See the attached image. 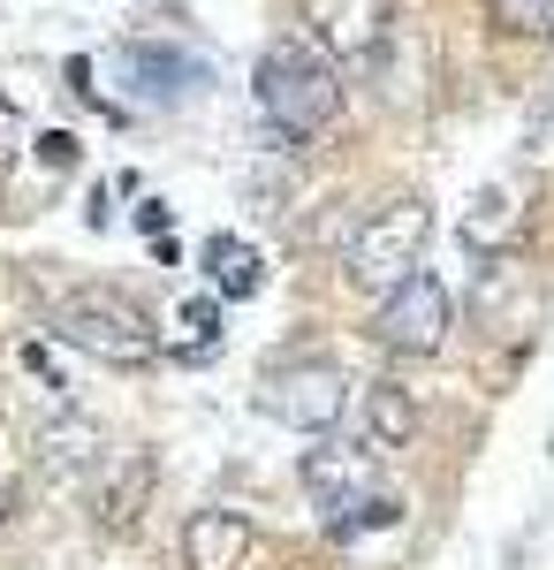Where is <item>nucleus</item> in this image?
Returning <instances> with one entry per match:
<instances>
[{"mask_svg": "<svg viewBox=\"0 0 554 570\" xmlns=\"http://www.w3.org/2000/svg\"><path fill=\"white\" fill-rule=\"evenodd\" d=\"M342 99H349V85H342V69L327 61V46L311 31L304 39H274L258 53V115L274 122V137H289V145L319 137L342 115Z\"/></svg>", "mask_w": 554, "mask_h": 570, "instance_id": "f257e3e1", "label": "nucleus"}, {"mask_svg": "<svg viewBox=\"0 0 554 570\" xmlns=\"http://www.w3.org/2000/svg\"><path fill=\"white\" fill-rule=\"evenodd\" d=\"M46 327H53V343L85 351L91 365H152V357H160L152 312L137 305L129 289H115V282H85V289H69V297H53Z\"/></svg>", "mask_w": 554, "mask_h": 570, "instance_id": "f03ea898", "label": "nucleus"}, {"mask_svg": "<svg viewBox=\"0 0 554 570\" xmlns=\"http://www.w3.org/2000/svg\"><path fill=\"white\" fill-rule=\"evenodd\" d=\"M426 236H433V214L426 198H395L380 206L373 220H357V236H349V252H342V274H349V289H365V297H395L410 274H426Z\"/></svg>", "mask_w": 554, "mask_h": 570, "instance_id": "7ed1b4c3", "label": "nucleus"}, {"mask_svg": "<svg viewBox=\"0 0 554 570\" xmlns=\"http://www.w3.org/2000/svg\"><path fill=\"white\" fill-rule=\"evenodd\" d=\"M258 411L297 426V434H335V419L349 411V381L327 357H297V365H266L258 381Z\"/></svg>", "mask_w": 554, "mask_h": 570, "instance_id": "20e7f679", "label": "nucleus"}, {"mask_svg": "<svg viewBox=\"0 0 554 570\" xmlns=\"http://www.w3.org/2000/svg\"><path fill=\"white\" fill-rule=\"evenodd\" d=\"M304 23H311V39L327 46V61L342 77H373L387 61V39H395L387 0H304Z\"/></svg>", "mask_w": 554, "mask_h": 570, "instance_id": "39448f33", "label": "nucleus"}, {"mask_svg": "<svg viewBox=\"0 0 554 570\" xmlns=\"http://www.w3.org/2000/svg\"><path fill=\"white\" fill-rule=\"evenodd\" d=\"M297 480H304V494L327 510V525H342V518H357V510L373 502L380 449H373V441H335V434H319L311 449H304Z\"/></svg>", "mask_w": 554, "mask_h": 570, "instance_id": "423d86ee", "label": "nucleus"}, {"mask_svg": "<svg viewBox=\"0 0 554 570\" xmlns=\"http://www.w3.org/2000/svg\"><path fill=\"white\" fill-rule=\"evenodd\" d=\"M380 335L395 357H433L448 343V282L441 274H410L395 297H380Z\"/></svg>", "mask_w": 554, "mask_h": 570, "instance_id": "0eeeda50", "label": "nucleus"}, {"mask_svg": "<svg viewBox=\"0 0 554 570\" xmlns=\"http://www.w3.org/2000/svg\"><path fill=\"white\" fill-rule=\"evenodd\" d=\"M122 69L137 77V91L152 99V107H175V99H198L206 91V61L190 53V46H168V39H129L122 46Z\"/></svg>", "mask_w": 554, "mask_h": 570, "instance_id": "6e6552de", "label": "nucleus"}, {"mask_svg": "<svg viewBox=\"0 0 554 570\" xmlns=\"http://www.w3.org/2000/svg\"><path fill=\"white\" fill-rule=\"evenodd\" d=\"M251 556V525L236 510H190L182 518V570H236Z\"/></svg>", "mask_w": 554, "mask_h": 570, "instance_id": "1a4fd4ad", "label": "nucleus"}, {"mask_svg": "<svg viewBox=\"0 0 554 570\" xmlns=\"http://www.w3.org/2000/svg\"><path fill=\"white\" fill-rule=\"evenodd\" d=\"M39 456H46V472H53V480H85L91 464L107 456V441H99V426H91L85 411H69V403H61V411L39 426Z\"/></svg>", "mask_w": 554, "mask_h": 570, "instance_id": "9d476101", "label": "nucleus"}, {"mask_svg": "<svg viewBox=\"0 0 554 570\" xmlns=\"http://www.w3.org/2000/svg\"><path fill=\"white\" fill-rule=\"evenodd\" d=\"M206 282H214L220 297H258V282H266V266H258V252L244 244V236H214L206 244Z\"/></svg>", "mask_w": 554, "mask_h": 570, "instance_id": "9b49d317", "label": "nucleus"}, {"mask_svg": "<svg viewBox=\"0 0 554 570\" xmlns=\"http://www.w3.org/2000/svg\"><path fill=\"white\" fill-rule=\"evenodd\" d=\"M410 434H418V403H410V389H395V381L365 389V441H373V449H403Z\"/></svg>", "mask_w": 554, "mask_h": 570, "instance_id": "f8f14e48", "label": "nucleus"}, {"mask_svg": "<svg viewBox=\"0 0 554 570\" xmlns=\"http://www.w3.org/2000/svg\"><path fill=\"white\" fill-rule=\"evenodd\" d=\"M145 494H152V456H122V487H107L99 525H107V532H129V525H137V510H145Z\"/></svg>", "mask_w": 554, "mask_h": 570, "instance_id": "ddd939ff", "label": "nucleus"}, {"mask_svg": "<svg viewBox=\"0 0 554 570\" xmlns=\"http://www.w3.org/2000/svg\"><path fill=\"white\" fill-rule=\"evenodd\" d=\"M510 228H516V206H510V190H486V198L471 206V220H464L471 252H494V244H502Z\"/></svg>", "mask_w": 554, "mask_h": 570, "instance_id": "4468645a", "label": "nucleus"}, {"mask_svg": "<svg viewBox=\"0 0 554 570\" xmlns=\"http://www.w3.org/2000/svg\"><path fill=\"white\" fill-rule=\"evenodd\" d=\"M502 31H524V39H547L554 31V0H486Z\"/></svg>", "mask_w": 554, "mask_h": 570, "instance_id": "2eb2a0df", "label": "nucleus"}, {"mask_svg": "<svg viewBox=\"0 0 554 570\" xmlns=\"http://www.w3.org/2000/svg\"><path fill=\"white\" fill-rule=\"evenodd\" d=\"M524 160H532V168H554V99H540V107L524 115Z\"/></svg>", "mask_w": 554, "mask_h": 570, "instance_id": "dca6fc26", "label": "nucleus"}, {"mask_svg": "<svg viewBox=\"0 0 554 570\" xmlns=\"http://www.w3.org/2000/svg\"><path fill=\"white\" fill-rule=\"evenodd\" d=\"M39 160L53 168V176H69V168H77V137H61V130L39 137Z\"/></svg>", "mask_w": 554, "mask_h": 570, "instance_id": "f3484780", "label": "nucleus"}, {"mask_svg": "<svg viewBox=\"0 0 554 570\" xmlns=\"http://www.w3.org/2000/svg\"><path fill=\"white\" fill-rule=\"evenodd\" d=\"M214 320H220V312L206 305V297H198V305L182 312V327H190V343H198V351H206V343H214Z\"/></svg>", "mask_w": 554, "mask_h": 570, "instance_id": "a211bd4d", "label": "nucleus"}, {"mask_svg": "<svg viewBox=\"0 0 554 570\" xmlns=\"http://www.w3.org/2000/svg\"><path fill=\"white\" fill-rule=\"evenodd\" d=\"M8 518H16V487H0V525H8Z\"/></svg>", "mask_w": 554, "mask_h": 570, "instance_id": "6ab92c4d", "label": "nucleus"}, {"mask_svg": "<svg viewBox=\"0 0 554 570\" xmlns=\"http://www.w3.org/2000/svg\"><path fill=\"white\" fill-rule=\"evenodd\" d=\"M547 46H554V31H547Z\"/></svg>", "mask_w": 554, "mask_h": 570, "instance_id": "aec40b11", "label": "nucleus"}]
</instances>
